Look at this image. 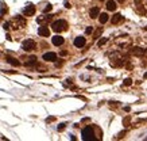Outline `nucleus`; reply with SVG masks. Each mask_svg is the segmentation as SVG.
<instances>
[{
	"label": "nucleus",
	"mask_w": 147,
	"mask_h": 141,
	"mask_svg": "<svg viewBox=\"0 0 147 141\" xmlns=\"http://www.w3.org/2000/svg\"><path fill=\"white\" fill-rule=\"evenodd\" d=\"M51 29L56 31V33H62V31H65L68 29V23L66 20L64 19H58V20H54L51 23Z\"/></svg>",
	"instance_id": "nucleus-1"
},
{
	"label": "nucleus",
	"mask_w": 147,
	"mask_h": 141,
	"mask_svg": "<svg viewBox=\"0 0 147 141\" xmlns=\"http://www.w3.org/2000/svg\"><path fill=\"white\" fill-rule=\"evenodd\" d=\"M82 140H85V141H96L97 140L95 137V132L92 126H87L82 129Z\"/></svg>",
	"instance_id": "nucleus-2"
},
{
	"label": "nucleus",
	"mask_w": 147,
	"mask_h": 141,
	"mask_svg": "<svg viewBox=\"0 0 147 141\" xmlns=\"http://www.w3.org/2000/svg\"><path fill=\"white\" fill-rule=\"evenodd\" d=\"M35 46H36V44H35L34 40H26L22 44V49L24 52H31V50L35 49Z\"/></svg>",
	"instance_id": "nucleus-3"
},
{
	"label": "nucleus",
	"mask_w": 147,
	"mask_h": 141,
	"mask_svg": "<svg viewBox=\"0 0 147 141\" xmlns=\"http://www.w3.org/2000/svg\"><path fill=\"white\" fill-rule=\"evenodd\" d=\"M23 14L26 15V17H33L35 14V6L33 4H27L24 8H23Z\"/></svg>",
	"instance_id": "nucleus-4"
},
{
	"label": "nucleus",
	"mask_w": 147,
	"mask_h": 141,
	"mask_svg": "<svg viewBox=\"0 0 147 141\" xmlns=\"http://www.w3.org/2000/svg\"><path fill=\"white\" fill-rule=\"evenodd\" d=\"M51 42H53V45H56V46H61V45H64L65 40H64V37H61V35H54L51 38Z\"/></svg>",
	"instance_id": "nucleus-5"
},
{
	"label": "nucleus",
	"mask_w": 147,
	"mask_h": 141,
	"mask_svg": "<svg viewBox=\"0 0 147 141\" xmlns=\"http://www.w3.org/2000/svg\"><path fill=\"white\" fill-rule=\"evenodd\" d=\"M85 44H87V40L84 37H77L74 40V46L76 48H84Z\"/></svg>",
	"instance_id": "nucleus-6"
},
{
	"label": "nucleus",
	"mask_w": 147,
	"mask_h": 141,
	"mask_svg": "<svg viewBox=\"0 0 147 141\" xmlns=\"http://www.w3.org/2000/svg\"><path fill=\"white\" fill-rule=\"evenodd\" d=\"M43 60H45V61H50V62H53V61L57 60V54L53 53V52L45 53V54H43Z\"/></svg>",
	"instance_id": "nucleus-7"
},
{
	"label": "nucleus",
	"mask_w": 147,
	"mask_h": 141,
	"mask_svg": "<svg viewBox=\"0 0 147 141\" xmlns=\"http://www.w3.org/2000/svg\"><path fill=\"white\" fill-rule=\"evenodd\" d=\"M146 53H147V49H143V48H138V46H135V48L132 49V54H135V56H138V57L144 56Z\"/></svg>",
	"instance_id": "nucleus-8"
},
{
	"label": "nucleus",
	"mask_w": 147,
	"mask_h": 141,
	"mask_svg": "<svg viewBox=\"0 0 147 141\" xmlns=\"http://www.w3.org/2000/svg\"><path fill=\"white\" fill-rule=\"evenodd\" d=\"M38 34H39L41 37H49L50 35V30H49V27H46V26H41L39 29H38Z\"/></svg>",
	"instance_id": "nucleus-9"
},
{
	"label": "nucleus",
	"mask_w": 147,
	"mask_h": 141,
	"mask_svg": "<svg viewBox=\"0 0 147 141\" xmlns=\"http://www.w3.org/2000/svg\"><path fill=\"white\" fill-rule=\"evenodd\" d=\"M123 20H124V17H121L120 14H115L112 17V19H111L112 25H119V23H121Z\"/></svg>",
	"instance_id": "nucleus-10"
},
{
	"label": "nucleus",
	"mask_w": 147,
	"mask_h": 141,
	"mask_svg": "<svg viewBox=\"0 0 147 141\" xmlns=\"http://www.w3.org/2000/svg\"><path fill=\"white\" fill-rule=\"evenodd\" d=\"M51 18H53V15H43V17H39V18H36V22H38V23H41V25H43V23L49 22V20H50Z\"/></svg>",
	"instance_id": "nucleus-11"
},
{
	"label": "nucleus",
	"mask_w": 147,
	"mask_h": 141,
	"mask_svg": "<svg viewBox=\"0 0 147 141\" xmlns=\"http://www.w3.org/2000/svg\"><path fill=\"white\" fill-rule=\"evenodd\" d=\"M116 8H118V4H116V2H113V0L107 2V10L108 11H115Z\"/></svg>",
	"instance_id": "nucleus-12"
},
{
	"label": "nucleus",
	"mask_w": 147,
	"mask_h": 141,
	"mask_svg": "<svg viewBox=\"0 0 147 141\" xmlns=\"http://www.w3.org/2000/svg\"><path fill=\"white\" fill-rule=\"evenodd\" d=\"M99 14H100L99 7H93V8H90V11H89V15H90V18H92V19L97 18V17H99Z\"/></svg>",
	"instance_id": "nucleus-13"
},
{
	"label": "nucleus",
	"mask_w": 147,
	"mask_h": 141,
	"mask_svg": "<svg viewBox=\"0 0 147 141\" xmlns=\"http://www.w3.org/2000/svg\"><path fill=\"white\" fill-rule=\"evenodd\" d=\"M108 19H109V17H108V14H99V20H100V23L101 25H104V23H107L108 22Z\"/></svg>",
	"instance_id": "nucleus-14"
},
{
	"label": "nucleus",
	"mask_w": 147,
	"mask_h": 141,
	"mask_svg": "<svg viewBox=\"0 0 147 141\" xmlns=\"http://www.w3.org/2000/svg\"><path fill=\"white\" fill-rule=\"evenodd\" d=\"M135 11H136V14H139V15H146V14H147V10L144 8L143 6H140V4H138V6H136Z\"/></svg>",
	"instance_id": "nucleus-15"
},
{
	"label": "nucleus",
	"mask_w": 147,
	"mask_h": 141,
	"mask_svg": "<svg viewBox=\"0 0 147 141\" xmlns=\"http://www.w3.org/2000/svg\"><path fill=\"white\" fill-rule=\"evenodd\" d=\"M7 61H8L11 65H14V67H19L20 65V61H18L16 58H14V57H7Z\"/></svg>",
	"instance_id": "nucleus-16"
},
{
	"label": "nucleus",
	"mask_w": 147,
	"mask_h": 141,
	"mask_svg": "<svg viewBox=\"0 0 147 141\" xmlns=\"http://www.w3.org/2000/svg\"><path fill=\"white\" fill-rule=\"evenodd\" d=\"M36 65V57H30L28 61H26V67H34Z\"/></svg>",
	"instance_id": "nucleus-17"
},
{
	"label": "nucleus",
	"mask_w": 147,
	"mask_h": 141,
	"mask_svg": "<svg viewBox=\"0 0 147 141\" xmlns=\"http://www.w3.org/2000/svg\"><path fill=\"white\" fill-rule=\"evenodd\" d=\"M107 42H108L107 38H103V40H100V41L97 42V46H99V48H101V46H103V45H105Z\"/></svg>",
	"instance_id": "nucleus-18"
},
{
	"label": "nucleus",
	"mask_w": 147,
	"mask_h": 141,
	"mask_svg": "<svg viewBox=\"0 0 147 141\" xmlns=\"http://www.w3.org/2000/svg\"><path fill=\"white\" fill-rule=\"evenodd\" d=\"M51 8H53V6H51V4H46V7H45L43 12H45V14H46V12H50V11H51Z\"/></svg>",
	"instance_id": "nucleus-19"
},
{
	"label": "nucleus",
	"mask_w": 147,
	"mask_h": 141,
	"mask_svg": "<svg viewBox=\"0 0 147 141\" xmlns=\"http://www.w3.org/2000/svg\"><path fill=\"white\" fill-rule=\"evenodd\" d=\"M103 33V27H100L97 31H96V33H95V40H97V38L100 37V34H101Z\"/></svg>",
	"instance_id": "nucleus-20"
},
{
	"label": "nucleus",
	"mask_w": 147,
	"mask_h": 141,
	"mask_svg": "<svg viewBox=\"0 0 147 141\" xmlns=\"http://www.w3.org/2000/svg\"><path fill=\"white\" fill-rule=\"evenodd\" d=\"M7 11H8V10H7V7L4 6V3H2V7H0V14H5Z\"/></svg>",
	"instance_id": "nucleus-21"
},
{
	"label": "nucleus",
	"mask_w": 147,
	"mask_h": 141,
	"mask_svg": "<svg viewBox=\"0 0 147 141\" xmlns=\"http://www.w3.org/2000/svg\"><path fill=\"white\" fill-rule=\"evenodd\" d=\"M92 31H93V27L88 26L87 29H85V34H92Z\"/></svg>",
	"instance_id": "nucleus-22"
},
{
	"label": "nucleus",
	"mask_w": 147,
	"mask_h": 141,
	"mask_svg": "<svg viewBox=\"0 0 147 141\" xmlns=\"http://www.w3.org/2000/svg\"><path fill=\"white\" fill-rule=\"evenodd\" d=\"M130 121H131V117L128 115V117H126V120H124V121H123V123H124V125H126V126H128V123H130Z\"/></svg>",
	"instance_id": "nucleus-23"
},
{
	"label": "nucleus",
	"mask_w": 147,
	"mask_h": 141,
	"mask_svg": "<svg viewBox=\"0 0 147 141\" xmlns=\"http://www.w3.org/2000/svg\"><path fill=\"white\" fill-rule=\"evenodd\" d=\"M65 126H66V123H61V125H58V128H57V129H58L59 132H62V130L65 129Z\"/></svg>",
	"instance_id": "nucleus-24"
},
{
	"label": "nucleus",
	"mask_w": 147,
	"mask_h": 141,
	"mask_svg": "<svg viewBox=\"0 0 147 141\" xmlns=\"http://www.w3.org/2000/svg\"><path fill=\"white\" fill-rule=\"evenodd\" d=\"M131 84H132V80L131 79H126L124 80V85H131Z\"/></svg>",
	"instance_id": "nucleus-25"
},
{
	"label": "nucleus",
	"mask_w": 147,
	"mask_h": 141,
	"mask_svg": "<svg viewBox=\"0 0 147 141\" xmlns=\"http://www.w3.org/2000/svg\"><path fill=\"white\" fill-rule=\"evenodd\" d=\"M56 118H54V117H50V118H47V122H51V121H54Z\"/></svg>",
	"instance_id": "nucleus-26"
},
{
	"label": "nucleus",
	"mask_w": 147,
	"mask_h": 141,
	"mask_svg": "<svg viewBox=\"0 0 147 141\" xmlns=\"http://www.w3.org/2000/svg\"><path fill=\"white\" fill-rule=\"evenodd\" d=\"M142 3V0H135V6H138V4H140Z\"/></svg>",
	"instance_id": "nucleus-27"
},
{
	"label": "nucleus",
	"mask_w": 147,
	"mask_h": 141,
	"mask_svg": "<svg viewBox=\"0 0 147 141\" xmlns=\"http://www.w3.org/2000/svg\"><path fill=\"white\" fill-rule=\"evenodd\" d=\"M65 7H66V8H70V4H69L68 2H65Z\"/></svg>",
	"instance_id": "nucleus-28"
},
{
	"label": "nucleus",
	"mask_w": 147,
	"mask_h": 141,
	"mask_svg": "<svg viewBox=\"0 0 147 141\" xmlns=\"http://www.w3.org/2000/svg\"><path fill=\"white\" fill-rule=\"evenodd\" d=\"M66 54H68V53H66L65 50H62V52H61V56H66Z\"/></svg>",
	"instance_id": "nucleus-29"
},
{
	"label": "nucleus",
	"mask_w": 147,
	"mask_h": 141,
	"mask_svg": "<svg viewBox=\"0 0 147 141\" xmlns=\"http://www.w3.org/2000/svg\"><path fill=\"white\" fill-rule=\"evenodd\" d=\"M144 79H147V73H144Z\"/></svg>",
	"instance_id": "nucleus-30"
},
{
	"label": "nucleus",
	"mask_w": 147,
	"mask_h": 141,
	"mask_svg": "<svg viewBox=\"0 0 147 141\" xmlns=\"http://www.w3.org/2000/svg\"><path fill=\"white\" fill-rule=\"evenodd\" d=\"M119 2H120V3H123V2H124V0H119Z\"/></svg>",
	"instance_id": "nucleus-31"
},
{
	"label": "nucleus",
	"mask_w": 147,
	"mask_h": 141,
	"mask_svg": "<svg viewBox=\"0 0 147 141\" xmlns=\"http://www.w3.org/2000/svg\"><path fill=\"white\" fill-rule=\"evenodd\" d=\"M146 140H147V138H146Z\"/></svg>",
	"instance_id": "nucleus-32"
}]
</instances>
